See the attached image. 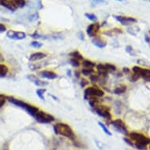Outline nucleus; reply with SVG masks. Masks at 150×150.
Returning a JSON list of instances; mask_svg holds the SVG:
<instances>
[{
	"instance_id": "obj_1",
	"label": "nucleus",
	"mask_w": 150,
	"mask_h": 150,
	"mask_svg": "<svg viewBox=\"0 0 150 150\" xmlns=\"http://www.w3.org/2000/svg\"><path fill=\"white\" fill-rule=\"evenodd\" d=\"M54 130L56 134L70 139L71 141L76 140V134L72 128L67 123H57L54 125Z\"/></svg>"
},
{
	"instance_id": "obj_2",
	"label": "nucleus",
	"mask_w": 150,
	"mask_h": 150,
	"mask_svg": "<svg viewBox=\"0 0 150 150\" xmlns=\"http://www.w3.org/2000/svg\"><path fill=\"white\" fill-rule=\"evenodd\" d=\"M7 101L10 103H12L13 105L19 107V108H23L24 110L27 112L29 114L30 116H32V117H34L36 116V114L38 113V112L40 110V108H37L35 106L30 105V104L25 102V101L19 100V99H16L12 97H7Z\"/></svg>"
},
{
	"instance_id": "obj_3",
	"label": "nucleus",
	"mask_w": 150,
	"mask_h": 150,
	"mask_svg": "<svg viewBox=\"0 0 150 150\" xmlns=\"http://www.w3.org/2000/svg\"><path fill=\"white\" fill-rule=\"evenodd\" d=\"M105 95V91L97 85L86 87L84 91V98L88 100L91 98H102Z\"/></svg>"
},
{
	"instance_id": "obj_4",
	"label": "nucleus",
	"mask_w": 150,
	"mask_h": 150,
	"mask_svg": "<svg viewBox=\"0 0 150 150\" xmlns=\"http://www.w3.org/2000/svg\"><path fill=\"white\" fill-rule=\"evenodd\" d=\"M93 111L95 112V113L98 114L99 116H101L102 118L107 120L112 121V114L110 112V108H108L107 105H98L96 107L93 108Z\"/></svg>"
},
{
	"instance_id": "obj_5",
	"label": "nucleus",
	"mask_w": 150,
	"mask_h": 150,
	"mask_svg": "<svg viewBox=\"0 0 150 150\" xmlns=\"http://www.w3.org/2000/svg\"><path fill=\"white\" fill-rule=\"evenodd\" d=\"M35 119L37 122L41 123H51L55 121V118L54 116L50 114L47 113L46 112H43L42 110H40L35 116Z\"/></svg>"
},
{
	"instance_id": "obj_6",
	"label": "nucleus",
	"mask_w": 150,
	"mask_h": 150,
	"mask_svg": "<svg viewBox=\"0 0 150 150\" xmlns=\"http://www.w3.org/2000/svg\"><path fill=\"white\" fill-rule=\"evenodd\" d=\"M111 124L112 125V127L115 128V130L119 133L123 134L124 135H127L128 134L127 128L126 127L125 123L121 119H116L114 120H112L111 121Z\"/></svg>"
},
{
	"instance_id": "obj_7",
	"label": "nucleus",
	"mask_w": 150,
	"mask_h": 150,
	"mask_svg": "<svg viewBox=\"0 0 150 150\" xmlns=\"http://www.w3.org/2000/svg\"><path fill=\"white\" fill-rule=\"evenodd\" d=\"M100 28H101V25L100 24L93 23V24H91L88 27L86 28V33L91 38H94V37L98 36Z\"/></svg>"
},
{
	"instance_id": "obj_8",
	"label": "nucleus",
	"mask_w": 150,
	"mask_h": 150,
	"mask_svg": "<svg viewBox=\"0 0 150 150\" xmlns=\"http://www.w3.org/2000/svg\"><path fill=\"white\" fill-rule=\"evenodd\" d=\"M6 35L9 39L14 40H25L27 35L25 34V32H17V31H13V30H9L6 32Z\"/></svg>"
},
{
	"instance_id": "obj_9",
	"label": "nucleus",
	"mask_w": 150,
	"mask_h": 150,
	"mask_svg": "<svg viewBox=\"0 0 150 150\" xmlns=\"http://www.w3.org/2000/svg\"><path fill=\"white\" fill-rule=\"evenodd\" d=\"M134 73L137 74L140 77H142L144 79H149L150 78V69H143L142 67L134 66L132 69Z\"/></svg>"
},
{
	"instance_id": "obj_10",
	"label": "nucleus",
	"mask_w": 150,
	"mask_h": 150,
	"mask_svg": "<svg viewBox=\"0 0 150 150\" xmlns=\"http://www.w3.org/2000/svg\"><path fill=\"white\" fill-rule=\"evenodd\" d=\"M116 19L123 25H130L133 23L137 22V20L134 17H123V16H115Z\"/></svg>"
},
{
	"instance_id": "obj_11",
	"label": "nucleus",
	"mask_w": 150,
	"mask_h": 150,
	"mask_svg": "<svg viewBox=\"0 0 150 150\" xmlns=\"http://www.w3.org/2000/svg\"><path fill=\"white\" fill-rule=\"evenodd\" d=\"M39 76L47 79H55L57 78V74L50 70H42L39 72Z\"/></svg>"
},
{
	"instance_id": "obj_12",
	"label": "nucleus",
	"mask_w": 150,
	"mask_h": 150,
	"mask_svg": "<svg viewBox=\"0 0 150 150\" xmlns=\"http://www.w3.org/2000/svg\"><path fill=\"white\" fill-rule=\"evenodd\" d=\"M27 78L29 79V81L33 83L37 86H40V87H44V86L48 85V83H47V82L42 81V80L39 79L38 77L35 76V75H28Z\"/></svg>"
},
{
	"instance_id": "obj_13",
	"label": "nucleus",
	"mask_w": 150,
	"mask_h": 150,
	"mask_svg": "<svg viewBox=\"0 0 150 150\" xmlns=\"http://www.w3.org/2000/svg\"><path fill=\"white\" fill-rule=\"evenodd\" d=\"M47 54H45L43 52H35L30 55L29 61L30 62H37L40 60L44 59L45 57H47Z\"/></svg>"
},
{
	"instance_id": "obj_14",
	"label": "nucleus",
	"mask_w": 150,
	"mask_h": 150,
	"mask_svg": "<svg viewBox=\"0 0 150 150\" xmlns=\"http://www.w3.org/2000/svg\"><path fill=\"white\" fill-rule=\"evenodd\" d=\"M92 42H93V44L94 46H96L97 47H98V48H105L106 47V45H107V42L103 40V39H101L100 37L96 36L94 37L92 39Z\"/></svg>"
},
{
	"instance_id": "obj_15",
	"label": "nucleus",
	"mask_w": 150,
	"mask_h": 150,
	"mask_svg": "<svg viewBox=\"0 0 150 150\" xmlns=\"http://www.w3.org/2000/svg\"><path fill=\"white\" fill-rule=\"evenodd\" d=\"M1 6H3V7L6 8L11 11H15L16 10H17V6H15L14 3H13V0H3Z\"/></svg>"
},
{
	"instance_id": "obj_16",
	"label": "nucleus",
	"mask_w": 150,
	"mask_h": 150,
	"mask_svg": "<svg viewBox=\"0 0 150 150\" xmlns=\"http://www.w3.org/2000/svg\"><path fill=\"white\" fill-rule=\"evenodd\" d=\"M128 137L131 141H134L135 142L142 139L144 137V134L140 133H137V132H131V133H128Z\"/></svg>"
},
{
	"instance_id": "obj_17",
	"label": "nucleus",
	"mask_w": 150,
	"mask_h": 150,
	"mask_svg": "<svg viewBox=\"0 0 150 150\" xmlns=\"http://www.w3.org/2000/svg\"><path fill=\"white\" fill-rule=\"evenodd\" d=\"M81 64L83 68H88V69H94L97 65L93 62L86 59L83 60L81 62Z\"/></svg>"
},
{
	"instance_id": "obj_18",
	"label": "nucleus",
	"mask_w": 150,
	"mask_h": 150,
	"mask_svg": "<svg viewBox=\"0 0 150 150\" xmlns=\"http://www.w3.org/2000/svg\"><path fill=\"white\" fill-rule=\"evenodd\" d=\"M69 56H70L71 58H75V59L78 60V61H79V62H81V61L83 60V55H82V54L78 51V50H74V51L71 52V53L69 54Z\"/></svg>"
},
{
	"instance_id": "obj_19",
	"label": "nucleus",
	"mask_w": 150,
	"mask_h": 150,
	"mask_svg": "<svg viewBox=\"0 0 150 150\" xmlns=\"http://www.w3.org/2000/svg\"><path fill=\"white\" fill-rule=\"evenodd\" d=\"M9 72V68L6 64L0 63V77H5Z\"/></svg>"
},
{
	"instance_id": "obj_20",
	"label": "nucleus",
	"mask_w": 150,
	"mask_h": 150,
	"mask_svg": "<svg viewBox=\"0 0 150 150\" xmlns=\"http://www.w3.org/2000/svg\"><path fill=\"white\" fill-rule=\"evenodd\" d=\"M81 75H83L84 76H91V75L94 73V69H88V68H83L81 69Z\"/></svg>"
},
{
	"instance_id": "obj_21",
	"label": "nucleus",
	"mask_w": 150,
	"mask_h": 150,
	"mask_svg": "<svg viewBox=\"0 0 150 150\" xmlns=\"http://www.w3.org/2000/svg\"><path fill=\"white\" fill-rule=\"evenodd\" d=\"M126 91H127V86H125V85H120V86H117L114 90V93H116V94H122Z\"/></svg>"
},
{
	"instance_id": "obj_22",
	"label": "nucleus",
	"mask_w": 150,
	"mask_h": 150,
	"mask_svg": "<svg viewBox=\"0 0 150 150\" xmlns=\"http://www.w3.org/2000/svg\"><path fill=\"white\" fill-rule=\"evenodd\" d=\"M46 92V89L45 88H39L36 90V94L37 96L39 97L41 100L44 101L45 98H44V93Z\"/></svg>"
},
{
	"instance_id": "obj_23",
	"label": "nucleus",
	"mask_w": 150,
	"mask_h": 150,
	"mask_svg": "<svg viewBox=\"0 0 150 150\" xmlns=\"http://www.w3.org/2000/svg\"><path fill=\"white\" fill-rule=\"evenodd\" d=\"M98 125L100 126V127L103 130V131L105 132V134H106L108 136H112V133H111V131L108 129V127H106L103 123H101V122H98Z\"/></svg>"
},
{
	"instance_id": "obj_24",
	"label": "nucleus",
	"mask_w": 150,
	"mask_h": 150,
	"mask_svg": "<svg viewBox=\"0 0 150 150\" xmlns=\"http://www.w3.org/2000/svg\"><path fill=\"white\" fill-rule=\"evenodd\" d=\"M15 6L17 8H23L25 6V0H13Z\"/></svg>"
},
{
	"instance_id": "obj_25",
	"label": "nucleus",
	"mask_w": 150,
	"mask_h": 150,
	"mask_svg": "<svg viewBox=\"0 0 150 150\" xmlns=\"http://www.w3.org/2000/svg\"><path fill=\"white\" fill-rule=\"evenodd\" d=\"M6 101H7V97L6 96L5 94L0 93V108H3V106L5 105Z\"/></svg>"
},
{
	"instance_id": "obj_26",
	"label": "nucleus",
	"mask_w": 150,
	"mask_h": 150,
	"mask_svg": "<svg viewBox=\"0 0 150 150\" xmlns=\"http://www.w3.org/2000/svg\"><path fill=\"white\" fill-rule=\"evenodd\" d=\"M70 64L74 67V68H79L81 65V62L78 61V60L75 59V58H71L70 59Z\"/></svg>"
},
{
	"instance_id": "obj_27",
	"label": "nucleus",
	"mask_w": 150,
	"mask_h": 150,
	"mask_svg": "<svg viewBox=\"0 0 150 150\" xmlns=\"http://www.w3.org/2000/svg\"><path fill=\"white\" fill-rule=\"evenodd\" d=\"M85 17H87L89 20L92 21H97L98 20V17L96 15H94L93 13H85Z\"/></svg>"
},
{
	"instance_id": "obj_28",
	"label": "nucleus",
	"mask_w": 150,
	"mask_h": 150,
	"mask_svg": "<svg viewBox=\"0 0 150 150\" xmlns=\"http://www.w3.org/2000/svg\"><path fill=\"white\" fill-rule=\"evenodd\" d=\"M106 69L108 70V72H112V71H115L116 70V67L112 64H109V63H107V64H105Z\"/></svg>"
},
{
	"instance_id": "obj_29",
	"label": "nucleus",
	"mask_w": 150,
	"mask_h": 150,
	"mask_svg": "<svg viewBox=\"0 0 150 150\" xmlns=\"http://www.w3.org/2000/svg\"><path fill=\"white\" fill-rule=\"evenodd\" d=\"M91 3L93 6H96L98 4H106L107 2L105 0H91Z\"/></svg>"
},
{
	"instance_id": "obj_30",
	"label": "nucleus",
	"mask_w": 150,
	"mask_h": 150,
	"mask_svg": "<svg viewBox=\"0 0 150 150\" xmlns=\"http://www.w3.org/2000/svg\"><path fill=\"white\" fill-rule=\"evenodd\" d=\"M31 46L35 47V48H38V49H40V48H41V47H42V43L38 42V41H33V42H31Z\"/></svg>"
},
{
	"instance_id": "obj_31",
	"label": "nucleus",
	"mask_w": 150,
	"mask_h": 150,
	"mask_svg": "<svg viewBox=\"0 0 150 150\" xmlns=\"http://www.w3.org/2000/svg\"><path fill=\"white\" fill-rule=\"evenodd\" d=\"M139 78H140V76H139L138 75H137V74H135V73H134V75H132L129 79H130V82H136L138 79H139Z\"/></svg>"
},
{
	"instance_id": "obj_32",
	"label": "nucleus",
	"mask_w": 150,
	"mask_h": 150,
	"mask_svg": "<svg viewBox=\"0 0 150 150\" xmlns=\"http://www.w3.org/2000/svg\"><path fill=\"white\" fill-rule=\"evenodd\" d=\"M123 140H124V142H125L126 143H127L128 145H130V146H132V147H133V146H134L133 142L130 140L129 138H123Z\"/></svg>"
},
{
	"instance_id": "obj_33",
	"label": "nucleus",
	"mask_w": 150,
	"mask_h": 150,
	"mask_svg": "<svg viewBox=\"0 0 150 150\" xmlns=\"http://www.w3.org/2000/svg\"><path fill=\"white\" fill-rule=\"evenodd\" d=\"M6 31V27L5 25H3L2 23H0V33H3Z\"/></svg>"
},
{
	"instance_id": "obj_34",
	"label": "nucleus",
	"mask_w": 150,
	"mask_h": 150,
	"mask_svg": "<svg viewBox=\"0 0 150 150\" xmlns=\"http://www.w3.org/2000/svg\"><path fill=\"white\" fill-rule=\"evenodd\" d=\"M89 83V82L86 80V79H82L81 80V83H80V84H81V86L82 87H84V86H87Z\"/></svg>"
},
{
	"instance_id": "obj_35",
	"label": "nucleus",
	"mask_w": 150,
	"mask_h": 150,
	"mask_svg": "<svg viewBox=\"0 0 150 150\" xmlns=\"http://www.w3.org/2000/svg\"><path fill=\"white\" fill-rule=\"evenodd\" d=\"M123 72H124V73L128 74V73H130V69H128V68H123Z\"/></svg>"
},
{
	"instance_id": "obj_36",
	"label": "nucleus",
	"mask_w": 150,
	"mask_h": 150,
	"mask_svg": "<svg viewBox=\"0 0 150 150\" xmlns=\"http://www.w3.org/2000/svg\"><path fill=\"white\" fill-rule=\"evenodd\" d=\"M75 75H76V78H79V77H80V75H81V72L79 71H75Z\"/></svg>"
},
{
	"instance_id": "obj_37",
	"label": "nucleus",
	"mask_w": 150,
	"mask_h": 150,
	"mask_svg": "<svg viewBox=\"0 0 150 150\" xmlns=\"http://www.w3.org/2000/svg\"><path fill=\"white\" fill-rule=\"evenodd\" d=\"M145 40H146V41H147L148 42H149V39L148 38V36H145Z\"/></svg>"
},
{
	"instance_id": "obj_38",
	"label": "nucleus",
	"mask_w": 150,
	"mask_h": 150,
	"mask_svg": "<svg viewBox=\"0 0 150 150\" xmlns=\"http://www.w3.org/2000/svg\"><path fill=\"white\" fill-rule=\"evenodd\" d=\"M68 76H71V71H68Z\"/></svg>"
},
{
	"instance_id": "obj_39",
	"label": "nucleus",
	"mask_w": 150,
	"mask_h": 150,
	"mask_svg": "<svg viewBox=\"0 0 150 150\" xmlns=\"http://www.w3.org/2000/svg\"><path fill=\"white\" fill-rule=\"evenodd\" d=\"M3 2V0H0V5H2V3Z\"/></svg>"
},
{
	"instance_id": "obj_40",
	"label": "nucleus",
	"mask_w": 150,
	"mask_h": 150,
	"mask_svg": "<svg viewBox=\"0 0 150 150\" xmlns=\"http://www.w3.org/2000/svg\"><path fill=\"white\" fill-rule=\"evenodd\" d=\"M1 57H2V55H1V54H0V58H1Z\"/></svg>"
},
{
	"instance_id": "obj_41",
	"label": "nucleus",
	"mask_w": 150,
	"mask_h": 150,
	"mask_svg": "<svg viewBox=\"0 0 150 150\" xmlns=\"http://www.w3.org/2000/svg\"><path fill=\"white\" fill-rule=\"evenodd\" d=\"M117 1H123V0H117Z\"/></svg>"
},
{
	"instance_id": "obj_42",
	"label": "nucleus",
	"mask_w": 150,
	"mask_h": 150,
	"mask_svg": "<svg viewBox=\"0 0 150 150\" xmlns=\"http://www.w3.org/2000/svg\"><path fill=\"white\" fill-rule=\"evenodd\" d=\"M149 149H150V144H149Z\"/></svg>"
}]
</instances>
